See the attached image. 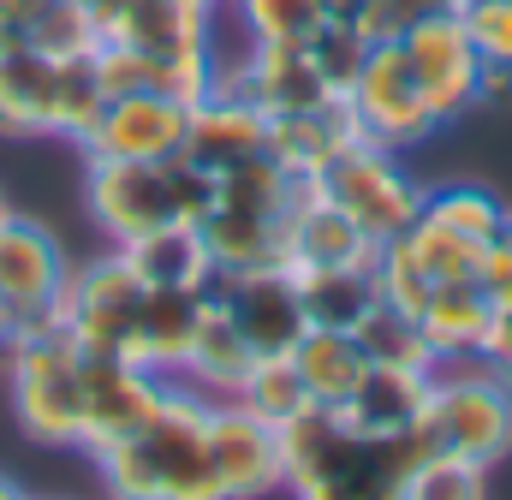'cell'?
Returning a JSON list of instances; mask_svg holds the SVG:
<instances>
[{"label":"cell","mask_w":512,"mask_h":500,"mask_svg":"<svg viewBox=\"0 0 512 500\" xmlns=\"http://www.w3.org/2000/svg\"><path fill=\"white\" fill-rule=\"evenodd\" d=\"M423 215H429V221H441V227H447V233H459V239L495 245L512 209L489 191V185H435V191H423Z\"/></svg>","instance_id":"cell-30"},{"label":"cell","mask_w":512,"mask_h":500,"mask_svg":"<svg viewBox=\"0 0 512 500\" xmlns=\"http://www.w3.org/2000/svg\"><path fill=\"white\" fill-rule=\"evenodd\" d=\"M233 18L251 42H310L328 18V0H233Z\"/></svg>","instance_id":"cell-33"},{"label":"cell","mask_w":512,"mask_h":500,"mask_svg":"<svg viewBox=\"0 0 512 500\" xmlns=\"http://www.w3.org/2000/svg\"><path fill=\"white\" fill-rule=\"evenodd\" d=\"M24 42L42 48V54H54V60H72V54H96V48H102L96 12H90L84 0H48V6L36 12V24H30Z\"/></svg>","instance_id":"cell-35"},{"label":"cell","mask_w":512,"mask_h":500,"mask_svg":"<svg viewBox=\"0 0 512 500\" xmlns=\"http://www.w3.org/2000/svg\"><path fill=\"white\" fill-rule=\"evenodd\" d=\"M191 6H203V12H215V6H227V0H191Z\"/></svg>","instance_id":"cell-41"},{"label":"cell","mask_w":512,"mask_h":500,"mask_svg":"<svg viewBox=\"0 0 512 500\" xmlns=\"http://www.w3.org/2000/svg\"><path fill=\"white\" fill-rule=\"evenodd\" d=\"M429 12H441V0H358V30L370 42H399L405 30H417Z\"/></svg>","instance_id":"cell-37"},{"label":"cell","mask_w":512,"mask_h":500,"mask_svg":"<svg viewBox=\"0 0 512 500\" xmlns=\"http://www.w3.org/2000/svg\"><path fill=\"white\" fill-rule=\"evenodd\" d=\"M84 6H102V0H84Z\"/></svg>","instance_id":"cell-45"},{"label":"cell","mask_w":512,"mask_h":500,"mask_svg":"<svg viewBox=\"0 0 512 500\" xmlns=\"http://www.w3.org/2000/svg\"><path fill=\"white\" fill-rule=\"evenodd\" d=\"M90 12H96V36L114 48H137V54L215 48V12H203L191 0H102Z\"/></svg>","instance_id":"cell-16"},{"label":"cell","mask_w":512,"mask_h":500,"mask_svg":"<svg viewBox=\"0 0 512 500\" xmlns=\"http://www.w3.org/2000/svg\"><path fill=\"white\" fill-rule=\"evenodd\" d=\"M185 161H197L209 179L245 167L256 155H268V114L251 108L245 96H227V90H209L191 120H185Z\"/></svg>","instance_id":"cell-18"},{"label":"cell","mask_w":512,"mask_h":500,"mask_svg":"<svg viewBox=\"0 0 512 500\" xmlns=\"http://www.w3.org/2000/svg\"><path fill=\"white\" fill-rule=\"evenodd\" d=\"M84 209L108 245H131L155 227H197L215 209V179L185 161H84Z\"/></svg>","instance_id":"cell-3"},{"label":"cell","mask_w":512,"mask_h":500,"mask_svg":"<svg viewBox=\"0 0 512 500\" xmlns=\"http://www.w3.org/2000/svg\"><path fill=\"white\" fill-rule=\"evenodd\" d=\"M346 102L364 125V137H376L387 149H417L423 137L441 131V120L429 114V102H423V90H417V78H411V66L399 54V42L370 48V60L358 72V84L346 90Z\"/></svg>","instance_id":"cell-10"},{"label":"cell","mask_w":512,"mask_h":500,"mask_svg":"<svg viewBox=\"0 0 512 500\" xmlns=\"http://www.w3.org/2000/svg\"><path fill=\"white\" fill-rule=\"evenodd\" d=\"M477 286L489 292V304H512V245H507V239H495V245L483 250Z\"/></svg>","instance_id":"cell-38"},{"label":"cell","mask_w":512,"mask_h":500,"mask_svg":"<svg viewBox=\"0 0 512 500\" xmlns=\"http://www.w3.org/2000/svg\"><path fill=\"white\" fill-rule=\"evenodd\" d=\"M298 280V298H304V316L310 328H358L382 292H376V268H292Z\"/></svg>","instance_id":"cell-28"},{"label":"cell","mask_w":512,"mask_h":500,"mask_svg":"<svg viewBox=\"0 0 512 500\" xmlns=\"http://www.w3.org/2000/svg\"><path fill=\"white\" fill-rule=\"evenodd\" d=\"M459 18H465V30H471L483 60L512 66V0H465Z\"/></svg>","instance_id":"cell-36"},{"label":"cell","mask_w":512,"mask_h":500,"mask_svg":"<svg viewBox=\"0 0 512 500\" xmlns=\"http://www.w3.org/2000/svg\"><path fill=\"white\" fill-rule=\"evenodd\" d=\"M209 459H215L227 500H262L286 489L280 429L245 411L239 399H209Z\"/></svg>","instance_id":"cell-12"},{"label":"cell","mask_w":512,"mask_h":500,"mask_svg":"<svg viewBox=\"0 0 512 500\" xmlns=\"http://www.w3.org/2000/svg\"><path fill=\"white\" fill-rule=\"evenodd\" d=\"M54 90L60 60L12 42L0 48V137H54Z\"/></svg>","instance_id":"cell-20"},{"label":"cell","mask_w":512,"mask_h":500,"mask_svg":"<svg viewBox=\"0 0 512 500\" xmlns=\"http://www.w3.org/2000/svg\"><path fill=\"white\" fill-rule=\"evenodd\" d=\"M90 459L108 500H227L209 459V393L185 387L179 375L161 387L155 411L131 435Z\"/></svg>","instance_id":"cell-1"},{"label":"cell","mask_w":512,"mask_h":500,"mask_svg":"<svg viewBox=\"0 0 512 500\" xmlns=\"http://www.w3.org/2000/svg\"><path fill=\"white\" fill-rule=\"evenodd\" d=\"M512 102V66L483 60V78H477V108H507Z\"/></svg>","instance_id":"cell-39"},{"label":"cell","mask_w":512,"mask_h":500,"mask_svg":"<svg viewBox=\"0 0 512 500\" xmlns=\"http://www.w3.org/2000/svg\"><path fill=\"white\" fill-rule=\"evenodd\" d=\"M286 221L274 215H256V209H233V203H215L197 233L215 256V274H245V268H286V239H280Z\"/></svg>","instance_id":"cell-23"},{"label":"cell","mask_w":512,"mask_h":500,"mask_svg":"<svg viewBox=\"0 0 512 500\" xmlns=\"http://www.w3.org/2000/svg\"><path fill=\"white\" fill-rule=\"evenodd\" d=\"M429 375L435 370H393V364H370L358 381V393L340 405V417L364 435H417L423 399H429Z\"/></svg>","instance_id":"cell-21"},{"label":"cell","mask_w":512,"mask_h":500,"mask_svg":"<svg viewBox=\"0 0 512 500\" xmlns=\"http://www.w3.org/2000/svg\"><path fill=\"white\" fill-rule=\"evenodd\" d=\"M280 459L292 500H405L423 459L417 435H364L328 405H304L280 423Z\"/></svg>","instance_id":"cell-2"},{"label":"cell","mask_w":512,"mask_h":500,"mask_svg":"<svg viewBox=\"0 0 512 500\" xmlns=\"http://www.w3.org/2000/svg\"><path fill=\"white\" fill-rule=\"evenodd\" d=\"M0 500H24V495H18V483H12V477H0Z\"/></svg>","instance_id":"cell-40"},{"label":"cell","mask_w":512,"mask_h":500,"mask_svg":"<svg viewBox=\"0 0 512 500\" xmlns=\"http://www.w3.org/2000/svg\"><path fill=\"white\" fill-rule=\"evenodd\" d=\"M441 6H447V12H459V6H465V0H441Z\"/></svg>","instance_id":"cell-43"},{"label":"cell","mask_w":512,"mask_h":500,"mask_svg":"<svg viewBox=\"0 0 512 500\" xmlns=\"http://www.w3.org/2000/svg\"><path fill=\"white\" fill-rule=\"evenodd\" d=\"M215 298L227 304V316L245 328L256 358H292V346L310 334L304 298L292 268H245V274H215Z\"/></svg>","instance_id":"cell-13"},{"label":"cell","mask_w":512,"mask_h":500,"mask_svg":"<svg viewBox=\"0 0 512 500\" xmlns=\"http://www.w3.org/2000/svg\"><path fill=\"white\" fill-rule=\"evenodd\" d=\"M203 304H209V292H185V286H149L143 292V364L155 375H185Z\"/></svg>","instance_id":"cell-26"},{"label":"cell","mask_w":512,"mask_h":500,"mask_svg":"<svg viewBox=\"0 0 512 500\" xmlns=\"http://www.w3.org/2000/svg\"><path fill=\"white\" fill-rule=\"evenodd\" d=\"M120 250H126V262L137 268L143 286H185V292H209L215 286V256L203 245V233L185 227V221L155 227V233H143V239H131Z\"/></svg>","instance_id":"cell-24"},{"label":"cell","mask_w":512,"mask_h":500,"mask_svg":"<svg viewBox=\"0 0 512 500\" xmlns=\"http://www.w3.org/2000/svg\"><path fill=\"white\" fill-rule=\"evenodd\" d=\"M0 364H6V405L24 441L84 447V346L60 322L12 334L0 346Z\"/></svg>","instance_id":"cell-4"},{"label":"cell","mask_w":512,"mask_h":500,"mask_svg":"<svg viewBox=\"0 0 512 500\" xmlns=\"http://www.w3.org/2000/svg\"><path fill=\"white\" fill-rule=\"evenodd\" d=\"M167 381L173 375H155V370H143V364H126V358L84 352V447L78 453H102L120 435H131L155 411V399H161Z\"/></svg>","instance_id":"cell-15"},{"label":"cell","mask_w":512,"mask_h":500,"mask_svg":"<svg viewBox=\"0 0 512 500\" xmlns=\"http://www.w3.org/2000/svg\"><path fill=\"white\" fill-rule=\"evenodd\" d=\"M6 215H12V203H6V191H0V221H6Z\"/></svg>","instance_id":"cell-42"},{"label":"cell","mask_w":512,"mask_h":500,"mask_svg":"<svg viewBox=\"0 0 512 500\" xmlns=\"http://www.w3.org/2000/svg\"><path fill=\"white\" fill-rule=\"evenodd\" d=\"M0 48H12V36H6V24H0Z\"/></svg>","instance_id":"cell-44"},{"label":"cell","mask_w":512,"mask_h":500,"mask_svg":"<svg viewBox=\"0 0 512 500\" xmlns=\"http://www.w3.org/2000/svg\"><path fill=\"white\" fill-rule=\"evenodd\" d=\"M215 90L245 96V102L262 108L268 120L322 108V102L334 96V90L322 84V72L310 66L304 42H251L239 60H221V66H215Z\"/></svg>","instance_id":"cell-11"},{"label":"cell","mask_w":512,"mask_h":500,"mask_svg":"<svg viewBox=\"0 0 512 500\" xmlns=\"http://www.w3.org/2000/svg\"><path fill=\"white\" fill-rule=\"evenodd\" d=\"M358 137H364V125L352 114V102H346V96H328L322 108L268 120V155H274L292 179H316V173H322L328 161H340Z\"/></svg>","instance_id":"cell-19"},{"label":"cell","mask_w":512,"mask_h":500,"mask_svg":"<svg viewBox=\"0 0 512 500\" xmlns=\"http://www.w3.org/2000/svg\"><path fill=\"white\" fill-rule=\"evenodd\" d=\"M185 120H191L185 102L155 90H126V96H108L102 120L90 125L78 149L84 161H167L185 149Z\"/></svg>","instance_id":"cell-14"},{"label":"cell","mask_w":512,"mask_h":500,"mask_svg":"<svg viewBox=\"0 0 512 500\" xmlns=\"http://www.w3.org/2000/svg\"><path fill=\"white\" fill-rule=\"evenodd\" d=\"M370 36L352 24V18H322L316 24V36L304 42V54H310V66L322 72V84L334 90V96H346L352 84H358V72H364V60H370Z\"/></svg>","instance_id":"cell-32"},{"label":"cell","mask_w":512,"mask_h":500,"mask_svg":"<svg viewBox=\"0 0 512 500\" xmlns=\"http://www.w3.org/2000/svg\"><path fill=\"white\" fill-rule=\"evenodd\" d=\"M417 441L423 453H453L471 465H501L512 453V387L507 375L483 358L465 364H435L429 375V399L417 417Z\"/></svg>","instance_id":"cell-5"},{"label":"cell","mask_w":512,"mask_h":500,"mask_svg":"<svg viewBox=\"0 0 512 500\" xmlns=\"http://www.w3.org/2000/svg\"><path fill=\"white\" fill-rule=\"evenodd\" d=\"M256 364V346L245 340V328L227 316V304L215 298L209 286V304H203V322H197V340H191V358H185V375L191 387H203L209 399H227Z\"/></svg>","instance_id":"cell-22"},{"label":"cell","mask_w":512,"mask_h":500,"mask_svg":"<svg viewBox=\"0 0 512 500\" xmlns=\"http://www.w3.org/2000/svg\"><path fill=\"white\" fill-rule=\"evenodd\" d=\"M489 316H495V304H489V292H483L477 280H453V286H441V292H435V298L417 310V322H423V340L435 346V358H441V364L483 358Z\"/></svg>","instance_id":"cell-25"},{"label":"cell","mask_w":512,"mask_h":500,"mask_svg":"<svg viewBox=\"0 0 512 500\" xmlns=\"http://www.w3.org/2000/svg\"><path fill=\"white\" fill-rule=\"evenodd\" d=\"M66 274H72L66 245H60L42 221H30V215L12 209V215L0 221V304H6V340L60 322ZM6 340H0V346H6Z\"/></svg>","instance_id":"cell-8"},{"label":"cell","mask_w":512,"mask_h":500,"mask_svg":"<svg viewBox=\"0 0 512 500\" xmlns=\"http://www.w3.org/2000/svg\"><path fill=\"white\" fill-rule=\"evenodd\" d=\"M352 334H358V346H364L370 364H393V370H435V364H441L435 346L423 340V322L405 316V310H393L387 298L352 328Z\"/></svg>","instance_id":"cell-29"},{"label":"cell","mask_w":512,"mask_h":500,"mask_svg":"<svg viewBox=\"0 0 512 500\" xmlns=\"http://www.w3.org/2000/svg\"><path fill=\"white\" fill-rule=\"evenodd\" d=\"M143 280L126 262V250L108 245L90 262H72L66 292H60V328L102 358H126L143 364ZM149 370V364H143Z\"/></svg>","instance_id":"cell-6"},{"label":"cell","mask_w":512,"mask_h":500,"mask_svg":"<svg viewBox=\"0 0 512 500\" xmlns=\"http://www.w3.org/2000/svg\"><path fill=\"white\" fill-rule=\"evenodd\" d=\"M328 203H340L376 245H387L393 233H405L423 215V185L399 167V149H387L376 137H358L340 161H328L310 179Z\"/></svg>","instance_id":"cell-7"},{"label":"cell","mask_w":512,"mask_h":500,"mask_svg":"<svg viewBox=\"0 0 512 500\" xmlns=\"http://www.w3.org/2000/svg\"><path fill=\"white\" fill-rule=\"evenodd\" d=\"M405 500H489V465H471L453 453H423L405 477Z\"/></svg>","instance_id":"cell-34"},{"label":"cell","mask_w":512,"mask_h":500,"mask_svg":"<svg viewBox=\"0 0 512 500\" xmlns=\"http://www.w3.org/2000/svg\"><path fill=\"white\" fill-rule=\"evenodd\" d=\"M292 364L304 375L310 399L328 405V411H340V405L358 393V381L370 375V358H364L358 334H346V328H310V334L292 346Z\"/></svg>","instance_id":"cell-27"},{"label":"cell","mask_w":512,"mask_h":500,"mask_svg":"<svg viewBox=\"0 0 512 500\" xmlns=\"http://www.w3.org/2000/svg\"><path fill=\"white\" fill-rule=\"evenodd\" d=\"M399 54H405V66H411V78H417L429 114H435L441 125L465 120V114L477 108L483 54H477V42H471V30H465L459 12H447V6L429 12L417 30L399 36Z\"/></svg>","instance_id":"cell-9"},{"label":"cell","mask_w":512,"mask_h":500,"mask_svg":"<svg viewBox=\"0 0 512 500\" xmlns=\"http://www.w3.org/2000/svg\"><path fill=\"white\" fill-rule=\"evenodd\" d=\"M280 239H286V268H376V256H382V245L340 203H328L310 179H304L298 203L286 209Z\"/></svg>","instance_id":"cell-17"},{"label":"cell","mask_w":512,"mask_h":500,"mask_svg":"<svg viewBox=\"0 0 512 500\" xmlns=\"http://www.w3.org/2000/svg\"><path fill=\"white\" fill-rule=\"evenodd\" d=\"M227 399H239L245 411H256V417H262V423H274V429H280L286 417H298L304 405H316L292 358H256L251 375H245Z\"/></svg>","instance_id":"cell-31"}]
</instances>
